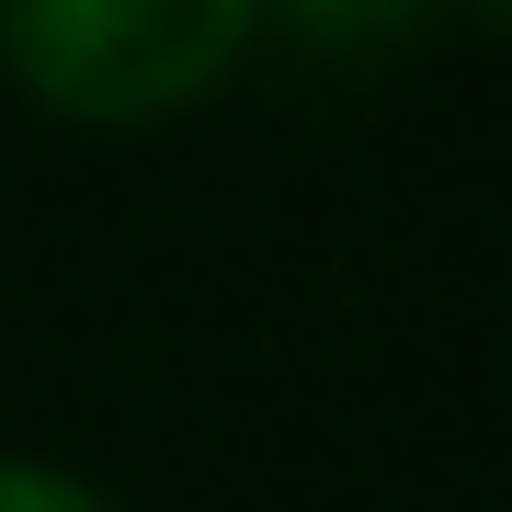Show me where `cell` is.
Listing matches in <instances>:
<instances>
[{"label": "cell", "mask_w": 512, "mask_h": 512, "mask_svg": "<svg viewBox=\"0 0 512 512\" xmlns=\"http://www.w3.org/2000/svg\"><path fill=\"white\" fill-rule=\"evenodd\" d=\"M262 35V0H0V57L69 126H160Z\"/></svg>", "instance_id": "6da1fadb"}, {"label": "cell", "mask_w": 512, "mask_h": 512, "mask_svg": "<svg viewBox=\"0 0 512 512\" xmlns=\"http://www.w3.org/2000/svg\"><path fill=\"white\" fill-rule=\"evenodd\" d=\"M262 12H274L296 46H319V57H376V46H399L433 0H262Z\"/></svg>", "instance_id": "7a4b0ae2"}, {"label": "cell", "mask_w": 512, "mask_h": 512, "mask_svg": "<svg viewBox=\"0 0 512 512\" xmlns=\"http://www.w3.org/2000/svg\"><path fill=\"white\" fill-rule=\"evenodd\" d=\"M0 512H114L92 478L69 467H35V456H0Z\"/></svg>", "instance_id": "3957f363"}, {"label": "cell", "mask_w": 512, "mask_h": 512, "mask_svg": "<svg viewBox=\"0 0 512 512\" xmlns=\"http://www.w3.org/2000/svg\"><path fill=\"white\" fill-rule=\"evenodd\" d=\"M456 12H467V23H478V35H490V23H501V12H512V0H456Z\"/></svg>", "instance_id": "277c9868"}]
</instances>
